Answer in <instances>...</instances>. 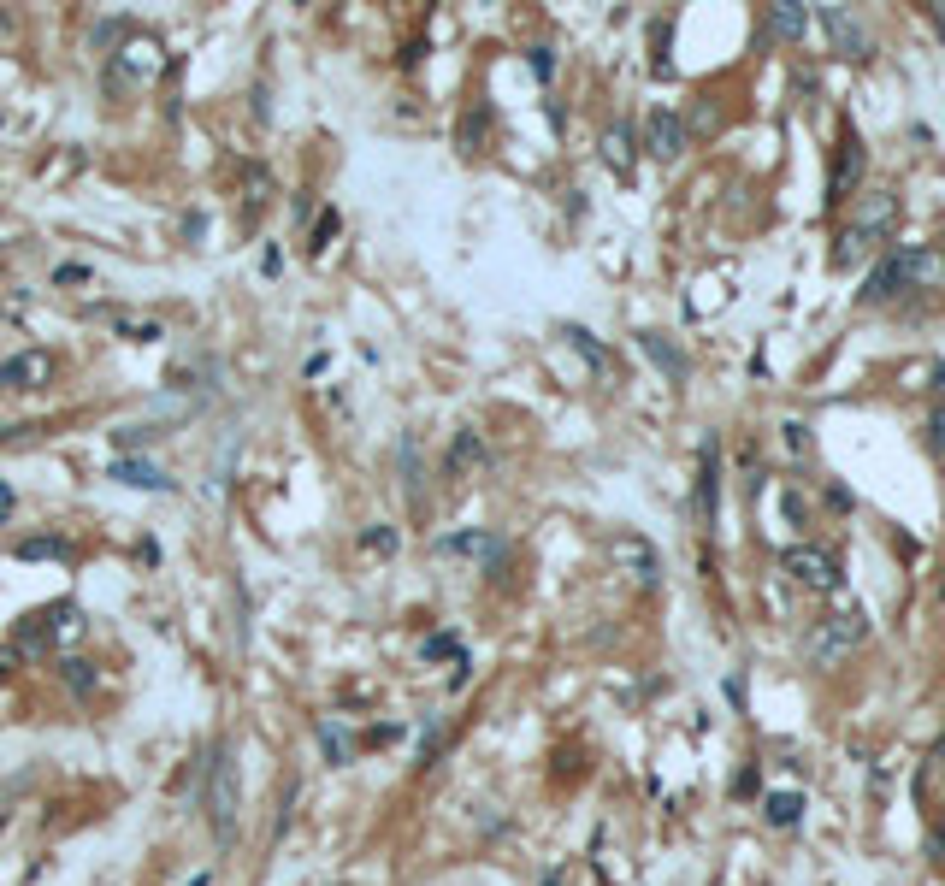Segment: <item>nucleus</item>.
Segmentation results:
<instances>
[{
  "instance_id": "obj_34",
  "label": "nucleus",
  "mask_w": 945,
  "mask_h": 886,
  "mask_svg": "<svg viewBox=\"0 0 945 886\" xmlns=\"http://www.w3.org/2000/svg\"><path fill=\"white\" fill-rule=\"evenodd\" d=\"M934 762H940V768H945V739H940V751H934Z\"/></svg>"
},
{
  "instance_id": "obj_29",
  "label": "nucleus",
  "mask_w": 945,
  "mask_h": 886,
  "mask_svg": "<svg viewBox=\"0 0 945 886\" xmlns=\"http://www.w3.org/2000/svg\"><path fill=\"white\" fill-rule=\"evenodd\" d=\"M54 278H60V284H89V266H60Z\"/></svg>"
},
{
  "instance_id": "obj_24",
  "label": "nucleus",
  "mask_w": 945,
  "mask_h": 886,
  "mask_svg": "<svg viewBox=\"0 0 945 886\" xmlns=\"http://www.w3.org/2000/svg\"><path fill=\"white\" fill-rule=\"evenodd\" d=\"M65 680H71L77 692H89V686H95V674H89V662H65Z\"/></svg>"
},
{
  "instance_id": "obj_1",
  "label": "nucleus",
  "mask_w": 945,
  "mask_h": 886,
  "mask_svg": "<svg viewBox=\"0 0 945 886\" xmlns=\"http://www.w3.org/2000/svg\"><path fill=\"white\" fill-rule=\"evenodd\" d=\"M237 804H243L237 757H231V745H219V751H213V768H207V822H213V833H219L225 845L237 839Z\"/></svg>"
},
{
  "instance_id": "obj_16",
  "label": "nucleus",
  "mask_w": 945,
  "mask_h": 886,
  "mask_svg": "<svg viewBox=\"0 0 945 886\" xmlns=\"http://www.w3.org/2000/svg\"><path fill=\"white\" fill-rule=\"evenodd\" d=\"M898 290H904V284H898V260H892V254H886L881 266H875V272H869V284H863V302H892V296H898Z\"/></svg>"
},
{
  "instance_id": "obj_5",
  "label": "nucleus",
  "mask_w": 945,
  "mask_h": 886,
  "mask_svg": "<svg viewBox=\"0 0 945 886\" xmlns=\"http://www.w3.org/2000/svg\"><path fill=\"white\" fill-rule=\"evenodd\" d=\"M851 231H863L869 243H886V237L898 231V195H886V190L863 195L857 213H851Z\"/></svg>"
},
{
  "instance_id": "obj_26",
  "label": "nucleus",
  "mask_w": 945,
  "mask_h": 886,
  "mask_svg": "<svg viewBox=\"0 0 945 886\" xmlns=\"http://www.w3.org/2000/svg\"><path fill=\"white\" fill-rule=\"evenodd\" d=\"M532 71H538V77H556V54H550V48H532Z\"/></svg>"
},
{
  "instance_id": "obj_19",
  "label": "nucleus",
  "mask_w": 945,
  "mask_h": 886,
  "mask_svg": "<svg viewBox=\"0 0 945 886\" xmlns=\"http://www.w3.org/2000/svg\"><path fill=\"white\" fill-rule=\"evenodd\" d=\"M603 160H609L615 172H627V166H632V130L627 125H615L609 136H603Z\"/></svg>"
},
{
  "instance_id": "obj_36",
  "label": "nucleus",
  "mask_w": 945,
  "mask_h": 886,
  "mask_svg": "<svg viewBox=\"0 0 945 886\" xmlns=\"http://www.w3.org/2000/svg\"><path fill=\"white\" fill-rule=\"evenodd\" d=\"M940 591H945V585H940Z\"/></svg>"
},
{
  "instance_id": "obj_31",
  "label": "nucleus",
  "mask_w": 945,
  "mask_h": 886,
  "mask_svg": "<svg viewBox=\"0 0 945 886\" xmlns=\"http://www.w3.org/2000/svg\"><path fill=\"white\" fill-rule=\"evenodd\" d=\"M390 544H396V532H367V550H378V556H384Z\"/></svg>"
},
{
  "instance_id": "obj_27",
  "label": "nucleus",
  "mask_w": 945,
  "mask_h": 886,
  "mask_svg": "<svg viewBox=\"0 0 945 886\" xmlns=\"http://www.w3.org/2000/svg\"><path fill=\"white\" fill-rule=\"evenodd\" d=\"M928 443H934V455H945V408L928 420Z\"/></svg>"
},
{
  "instance_id": "obj_14",
  "label": "nucleus",
  "mask_w": 945,
  "mask_h": 886,
  "mask_svg": "<svg viewBox=\"0 0 945 886\" xmlns=\"http://www.w3.org/2000/svg\"><path fill=\"white\" fill-rule=\"evenodd\" d=\"M473 467H485V443H479V432H455V443H449V473L461 479V473H473Z\"/></svg>"
},
{
  "instance_id": "obj_3",
  "label": "nucleus",
  "mask_w": 945,
  "mask_h": 886,
  "mask_svg": "<svg viewBox=\"0 0 945 886\" xmlns=\"http://www.w3.org/2000/svg\"><path fill=\"white\" fill-rule=\"evenodd\" d=\"M780 568L792 573L798 585H810V591H839V562L827 550H816V544H792L780 556Z\"/></svg>"
},
{
  "instance_id": "obj_7",
  "label": "nucleus",
  "mask_w": 945,
  "mask_h": 886,
  "mask_svg": "<svg viewBox=\"0 0 945 886\" xmlns=\"http://www.w3.org/2000/svg\"><path fill=\"white\" fill-rule=\"evenodd\" d=\"M821 24H827V36H833V48H839V54L869 60V30H863L845 6H821Z\"/></svg>"
},
{
  "instance_id": "obj_20",
  "label": "nucleus",
  "mask_w": 945,
  "mask_h": 886,
  "mask_svg": "<svg viewBox=\"0 0 945 886\" xmlns=\"http://www.w3.org/2000/svg\"><path fill=\"white\" fill-rule=\"evenodd\" d=\"M319 745H325V757L337 762V768H343V762L355 757V745L343 739V727H337V721H319Z\"/></svg>"
},
{
  "instance_id": "obj_22",
  "label": "nucleus",
  "mask_w": 945,
  "mask_h": 886,
  "mask_svg": "<svg viewBox=\"0 0 945 886\" xmlns=\"http://www.w3.org/2000/svg\"><path fill=\"white\" fill-rule=\"evenodd\" d=\"M18 556H24V562H30V556H71V544H65V538H24Z\"/></svg>"
},
{
  "instance_id": "obj_17",
  "label": "nucleus",
  "mask_w": 945,
  "mask_h": 886,
  "mask_svg": "<svg viewBox=\"0 0 945 886\" xmlns=\"http://www.w3.org/2000/svg\"><path fill=\"white\" fill-rule=\"evenodd\" d=\"M768 30L786 36V42H798V36L810 30V12H804V6H774V12H768Z\"/></svg>"
},
{
  "instance_id": "obj_18",
  "label": "nucleus",
  "mask_w": 945,
  "mask_h": 886,
  "mask_svg": "<svg viewBox=\"0 0 945 886\" xmlns=\"http://www.w3.org/2000/svg\"><path fill=\"white\" fill-rule=\"evenodd\" d=\"M768 822L774 827H798L804 822V798H798V792H774V798H768Z\"/></svg>"
},
{
  "instance_id": "obj_15",
  "label": "nucleus",
  "mask_w": 945,
  "mask_h": 886,
  "mask_svg": "<svg viewBox=\"0 0 945 886\" xmlns=\"http://www.w3.org/2000/svg\"><path fill=\"white\" fill-rule=\"evenodd\" d=\"M644 355H650V361H656V367H662L668 379H686V355H680V349H674L668 337H656V331H644Z\"/></svg>"
},
{
  "instance_id": "obj_11",
  "label": "nucleus",
  "mask_w": 945,
  "mask_h": 886,
  "mask_svg": "<svg viewBox=\"0 0 945 886\" xmlns=\"http://www.w3.org/2000/svg\"><path fill=\"white\" fill-rule=\"evenodd\" d=\"M680 148H686V125L674 113H650V154L656 160H680Z\"/></svg>"
},
{
  "instance_id": "obj_35",
  "label": "nucleus",
  "mask_w": 945,
  "mask_h": 886,
  "mask_svg": "<svg viewBox=\"0 0 945 886\" xmlns=\"http://www.w3.org/2000/svg\"><path fill=\"white\" fill-rule=\"evenodd\" d=\"M544 886H562V875H550V881H544Z\"/></svg>"
},
{
  "instance_id": "obj_6",
  "label": "nucleus",
  "mask_w": 945,
  "mask_h": 886,
  "mask_svg": "<svg viewBox=\"0 0 945 886\" xmlns=\"http://www.w3.org/2000/svg\"><path fill=\"white\" fill-rule=\"evenodd\" d=\"M609 556H615L638 585H656V579H662V556H656L644 538H632V532H615V538H609Z\"/></svg>"
},
{
  "instance_id": "obj_21",
  "label": "nucleus",
  "mask_w": 945,
  "mask_h": 886,
  "mask_svg": "<svg viewBox=\"0 0 945 886\" xmlns=\"http://www.w3.org/2000/svg\"><path fill=\"white\" fill-rule=\"evenodd\" d=\"M869 249H875V243H869L863 231H851V225H845V231H839V249H833V260H839V266H851V260H863Z\"/></svg>"
},
{
  "instance_id": "obj_9",
  "label": "nucleus",
  "mask_w": 945,
  "mask_h": 886,
  "mask_svg": "<svg viewBox=\"0 0 945 886\" xmlns=\"http://www.w3.org/2000/svg\"><path fill=\"white\" fill-rule=\"evenodd\" d=\"M113 479L130 485V491H172V485H178L172 473H160L154 461H136V455H119V461H113Z\"/></svg>"
},
{
  "instance_id": "obj_37",
  "label": "nucleus",
  "mask_w": 945,
  "mask_h": 886,
  "mask_svg": "<svg viewBox=\"0 0 945 886\" xmlns=\"http://www.w3.org/2000/svg\"><path fill=\"white\" fill-rule=\"evenodd\" d=\"M940 254H945V249H940Z\"/></svg>"
},
{
  "instance_id": "obj_33",
  "label": "nucleus",
  "mask_w": 945,
  "mask_h": 886,
  "mask_svg": "<svg viewBox=\"0 0 945 886\" xmlns=\"http://www.w3.org/2000/svg\"><path fill=\"white\" fill-rule=\"evenodd\" d=\"M189 886H213V875H195V881H189Z\"/></svg>"
},
{
  "instance_id": "obj_30",
  "label": "nucleus",
  "mask_w": 945,
  "mask_h": 886,
  "mask_svg": "<svg viewBox=\"0 0 945 886\" xmlns=\"http://www.w3.org/2000/svg\"><path fill=\"white\" fill-rule=\"evenodd\" d=\"M12 668H18V644H0V680H6Z\"/></svg>"
},
{
  "instance_id": "obj_32",
  "label": "nucleus",
  "mask_w": 945,
  "mask_h": 886,
  "mask_svg": "<svg viewBox=\"0 0 945 886\" xmlns=\"http://www.w3.org/2000/svg\"><path fill=\"white\" fill-rule=\"evenodd\" d=\"M786 443H792V449H810V432H804V426L792 420V426H786Z\"/></svg>"
},
{
  "instance_id": "obj_28",
  "label": "nucleus",
  "mask_w": 945,
  "mask_h": 886,
  "mask_svg": "<svg viewBox=\"0 0 945 886\" xmlns=\"http://www.w3.org/2000/svg\"><path fill=\"white\" fill-rule=\"evenodd\" d=\"M449 650H461V644H455V633H438V638H426V656H449Z\"/></svg>"
},
{
  "instance_id": "obj_23",
  "label": "nucleus",
  "mask_w": 945,
  "mask_h": 886,
  "mask_svg": "<svg viewBox=\"0 0 945 886\" xmlns=\"http://www.w3.org/2000/svg\"><path fill=\"white\" fill-rule=\"evenodd\" d=\"M567 337H573V349H579V355H585L591 367H609V355H603V343H591V337H585L579 325H567Z\"/></svg>"
},
{
  "instance_id": "obj_8",
  "label": "nucleus",
  "mask_w": 945,
  "mask_h": 886,
  "mask_svg": "<svg viewBox=\"0 0 945 886\" xmlns=\"http://www.w3.org/2000/svg\"><path fill=\"white\" fill-rule=\"evenodd\" d=\"M438 550L443 556H467V562H503V538L497 532H449Z\"/></svg>"
},
{
  "instance_id": "obj_25",
  "label": "nucleus",
  "mask_w": 945,
  "mask_h": 886,
  "mask_svg": "<svg viewBox=\"0 0 945 886\" xmlns=\"http://www.w3.org/2000/svg\"><path fill=\"white\" fill-rule=\"evenodd\" d=\"M325 237H337V213H331V207L319 213V237H314V243H308V249H325Z\"/></svg>"
},
{
  "instance_id": "obj_12",
  "label": "nucleus",
  "mask_w": 945,
  "mask_h": 886,
  "mask_svg": "<svg viewBox=\"0 0 945 886\" xmlns=\"http://www.w3.org/2000/svg\"><path fill=\"white\" fill-rule=\"evenodd\" d=\"M48 373H54L48 355H12V361H0V390H24V384L48 379Z\"/></svg>"
},
{
  "instance_id": "obj_4",
  "label": "nucleus",
  "mask_w": 945,
  "mask_h": 886,
  "mask_svg": "<svg viewBox=\"0 0 945 886\" xmlns=\"http://www.w3.org/2000/svg\"><path fill=\"white\" fill-rule=\"evenodd\" d=\"M898 284L904 290H940L945 284V254L934 243H916V249H898Z\"/></svg>"
},
{
  "instance_id": "obj_2",
  "label": "nucleus",
  "mask_w": 945,
  "mask_h": 886,
  "mask_svg": "<svg viewBox=\"0 0 945 886\" xmlns=\"http://www.w3.org/2000/svg\"><path fill=\"white\" fill-rule=\"evenodd\" d=\"M863 633H869L863 609H833L827 621H816V627H810L804 650H810V662H816V668H833V662H845V656L863 644Z\"/></svg>"
},
{
  "instance_id": "obj_10",
  "label": "nucleus",
  "mask_w": 945,
  "mask_h": 886,
  "mask_svg": "<svg viewBox=\"0 0 945 886\" xmlns=\"http://www.w3.org/2000/svg\"><path fill=\"white\" fill-rule=\"evenodd\" d=\"M715 503H721V443H703V473H697V514L715 520Z\"/></svg>"
},
{
  "instance_id": "obj_13",
  "label": "nucleus",
  "mask_w": 945,
  "mask_h": 886,
  "mask_svg": "<svg viewBox=\"0 0 945 886\" xmlns=\"http://www.w3.org/2000/svg\"><path fill=\"white\" fill-rule=\"evenodd\" d=\"M857 178H863V142H857V136H845V142H839V160H833V201L851 190Z\"/></svg>"
}]
</instances>
